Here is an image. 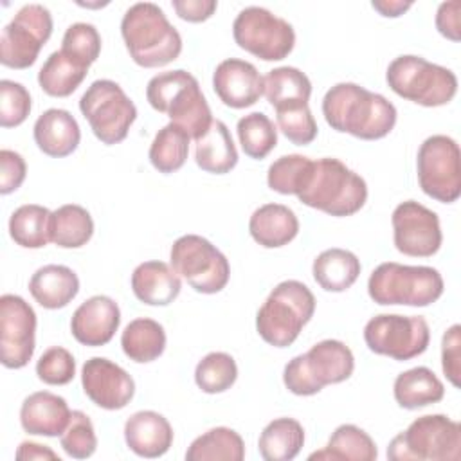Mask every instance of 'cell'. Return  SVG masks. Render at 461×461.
Wrapping results in <instances>:
<instances>
[{"label":"cell","mask_w":461,"mask_h":461,"mask_svg":"<svg viewBox=\"0 0 461 461\" xmlns=\"http://www.w3.org/2000/svg\"><path fill=\"white\" fill-rule=\"evenodd\" d=\"M322 115L339 133L362 140L387 137L396 124V108L382 94L357 83H337L322 97Z\"/></svg>","instance_id":"1"},{"label":"cell","mask_w":461,"mask_h":461,"mask_svg":"<svg viewBox=\"0 0 461 461\" xmlns=\"http://www.w3.org/2000/svg\"><path fill=\"white\" fill-rule=\"evenodd\" d=\"M121 36L130 58L142 68H158L182 52V36L153 2H137L121 20Z\"/></svg>","instance_id":"2"},{"label":"cell","mask_w":461,"mask_h":461,"mask_svg":"<svg viewBox=\"0 0 461 461\" xmlns=\"http://www.w3.org/2000/svg\"><path fill=\"white\" fill-rule=\"evenodd\" d=\"M146 99L153 110L166 113L193 140L202 137L214 121L198 79L182 68L153 76L146 85Z\"/></svg>","instance_id":"3"},{"label":"cell","mask_w":461,"mask_h":461,"mask_svg":"<svg viewBox=\"0 0 461 461\" xmlns=\"http://www.w3.org/2000/svg\"><path fill=\"white\" fill-rule=\"evenodd\" d=\"M297 198L312 209L344 218L358 212L366 205L367 184L342 160L322 157L313 160L310 178Z\"/></svg>","instance_id":"4"},{"label":"cell","mask_w":461,"mask_h":461,"mask_svg":"<svg viewBox=\"0 0 461 461\" xmlns=\"http://www.w3.org/2000/svg\"><path fill=\"white\" fill-rule=\"evenodd\" d=\"M315 313V295L297 281L286 279L276 285L256 315V330L259 337L274 348L292 346L301 330Z\"/></svg>","instance_id":"5"},{"label":"cell","mask_w":461,"mask_h":461,"mask_svg":"<svg viewBox=\"0 0 461 461\" xmlns=\"http://www.w3.org/2000/svg\"><path fill=\"white\" fill-rule=\"evenodd\" d=\"M445 290L441 274L425 265H402L396 261L380 263L367 279L369 297L382 306L423 308L436 303Z\"/></svg>","instance_id":"6"},{"label":"cell","mask_w":461,"mask_h":461,"mask_svg":"<svg viewBox=\"0 0 461 461\" xmlns=\"http://www.w3.org/2000/svg\"><path fill=\"white\" fill-rule=\"evenodd\" d=\"M355 371L351 349L337 339H324L294 357L283 369V384L295 396H313L322 387L348 380Z\"/></svg>","instance_id":"7"},{"label":"cell","mask_w":461,"mask_h":461,"mask_svg":"<svg viewBox=\"0 0 461 461\" xmlns=\"http://www.w3.org/2000/svg\"><path fill=\"white\" fill-rule=\"evenodd\" d=\"M385 81L396 95L427 108L448 104L457 94V77L450 68L414 54L394 58L385 70Z\"/></svg>","instance_id":"8"},{"label":"cell","mask_w":461,"mask_h":461,"mask_svg":"<svg viewBox=\"0 0 461 461\" xmlns=\"http://www.w3.org/2000/svg\"><path fill=\"white\" fill-rule=\"evenodd\" d=\"M461 425L445 414H425L396 434L387 447L393 461H457Z\"/></svg>","instance_id":"9"},{"label":"cell","mask_w":461,"mask_h":461,"mask_svg":"<svg viewBox=\"0 0 461 461\" xmlns=\"http://www.w3.org/2000/svg\"><path fill=\"white\" fill-rule=\"evenodd\" d=\"M79 110L92 133L106 146L122 142L137 119V106L112 79L94 81L81 95Z\"/></svg>","instance_id":"10"},{"label":"cell","mask_w":461,"mask_h":461,"mask_svg":"<svg viewBox=\"0 0 461 461\" xmlns=\"http://www.w3.org/2000/svg\"><path fill=\"white\" fill-rule=\"evenodd\" d=\"M169 263L198 294H218L230 277V265L225 254L198 234H185L175 240L169 250Z\"/></svg>","instance_id":"11"},{"label":"cell","mask_w":461,"mask_h":461,"mask_svg":"<svg viewBox=\"0 0 461 461\" xmlns=\"http://www.w3.org/2000/svg\"><path fill=\"white\" fill-rule=\"evenodd\" d=\"M232 36L240 49L263 61H281L295 47L292 23L259 5H249L236 14Z\"/></svg>","instance_id":"12"},{"label":"cell","mask_w":461,"mask_h":461,"mask_svg":"<svg viewBox=\"0 0 461 461\" xmlns=\"http://www.w3.org/2000/svg\"><path fill=\"white\" fill-rule=\"evenodd\" d=\"M364 340L369 351L405 362L425 353L430 342V330L421 315L380 313L366 322Z\"/></svg>","instance_id":"13"},{"label":"cell","mask_w":461,"mask_h":461,"mask_svg":"<svg viewBox=\"0 0 461 461\" xmlns=\"http://www.w3.org/2000/svg\"><path fill=\"white\" fill-rule=\"evenodd\" d=\"M459 146L448 135L427 137L416 155V171L421 191L441 202L454 203L461 196Z\"/></svg>","instance_id":"14"},{"label":"cell","mask_w":461,"mask_h":461,"mask_svg":"<svg viewBox=\"0 0 461 461\" xmlns=\"http://www.w3.org/2000/svg\"><path fill=\"white\" fill-rule=\"evenodd\" d=\"M52 14L41 4H27L2 29L0 63L23 70L36 63L40 50L52 36Z\"/></svg>","instance_id":"15"},{"label":"cell","mask_w":461,"mask_h":461,"mask_svg":"<svg viewBox=\"0 0 461 461\" xmlns=\"http://www.w3.org/2000/svg\"><path fill=\"white\" fill-rule=\"evenodd\" d=\"M36 313L20 295L0 297V360L7 369L29 364L36 348Z\"/></svg>","instance_id":"16"},{"label":"cell","mask_w":461,"mask_h":461,"mask_svg":"<svg viewBox=\"0 0 461 461\" xmlns=\"http://www.w3.org/2000/svg\"><path fill=\"white\" fill-rule=\"evenodd\" d=\"M393 241L398 252L411 258H430L443 243L438 214L416 200L398 203L391 214Z\"/></svg>","instance_id":"17"},{"label":"cell","mask_w":461,"mask_h":461,"mask_svg":"<svg viewBox=\"0 0 461 461\" xmlns=\"http://www.w3.org/2000/svg\"><path fill=\"white\" fill-rule=\"evenodd\" d=\"M81 385L92 403L106 411L124 409L135 394L130 373L104 357H92L83 364Z\"/></svg>","instance_id":"18"},{"label":"cell","mask_w":461,"mask_h":461,"mask_svg":"<svg viewBox=\"0 0 461 461\" xmlns=\"http://www.w3.org/2000/svg\"><path fill=\"white\" fill-rule=\"evenodd\" d=\"M212 88L225 106L241 110L256 104L263 95V76L250 61L229 58L216 65Z\"/></svg>","instance_id":"19"},{"label":"cell","mask_w":461,"mask_h":461,"mask_svg":"<svg viewBox=\"0 0 461 461\" xmlns=\"http://www.w3.org/2000/svg\"><path fill=\"white\" fill-rule=\"evenodd\" d=\"M119 324V304L108 295H92L72 313L70 331L79 344L97 348L113 339Z\"/></svg>","instance_id":"20"},{"label":"cell","mask_w":461,"mask_h":461,"mask_svg":"<svg viewBox=\"0 0 461 461\" xmlns=\"http://www.w3.org/2000/svg\"><path fill=\"white\" fill-rule=\"evenodd\" d=\"M70 414L65 398L50 391H36L22 402L20 423L27 434L56 438L68 425Z\"/></svg>","instance_id":"21"},{"label":"cell","mask_w":461,"mask_h":461,"mask_svg":"<svg viewBox=\"0 0 461 461\" xmlns=\"http://www.w3.org/2000/svg\"><path fill=\"white\" fill-rule=\"evenodd\" d=\"M124 441L139 457H160L173 445V427L160 412L137 411L124 423Z\"/></svg>","instance_id":"22"},{"label":"cell","mask_w":461,"mask_h":461,"mask_svg":"<svg viewBox=\"0 0 461 461\" xmlns=\"http://www.w3.org/2000/svg\"><path fill=\"white\" fill-rule=\"evenodd\" d=\"M32 135L38 149L52 158L72 155L81 140V130L76 117L63 108L45 110L36 119Z\"/></svg>","instance_id":"23"},{"label":"cell","mask_w":461,"mask_h":461,"mask_svg":"<svg viewBox=\"0 0 461 461\" xmlns=\"http://www.w3.org/2000/svg\"><path fill=\"white\" fill-rule=\"evenodd\" d=\"M131 290L148 306H167L178 297L182 281L171 265L151 259L137 265L131 272Z\"/></svg>","instance_id":"24"},{"label":"cell","mask_w":461,"mask_h":461,"mask_svg":"<svg viewBox=\"0 0 461 461\" xmlns=\"http://www.w3.org/2000/svg\"><path fill=\"white\" fill-rule=\"evenodd\" d=\"M29 292L41 308L59 310L77 295L79 277L65 265H43L31 276Z\"/></svg>","instance_id":"25"},{"label":"cell","mask_w":461,"mask_h":461,"mask_svg":"<svg viewBox=\"0 0 461 461\" xmlns=\"http://www.w3.org/2000/svg\"><path fill=\"white\" fill-rule=\"evenodd\" d=\"M249 232L258 245L265 249H279L297 236L299 220L288 205L265 203L250 214Z\"/></svg>","instance_id":"26"},{"label":"cell","mask_w":461,"mask_h":461,"mask_svg":"<svg viewBox=\"0 0 461 461\" xmlns=\"http://www.w3.org/2000/svg\"><path fill=\"white\" fill-rule=\"evenodd\" d=\"M194 162L196 166L212 175H225L238 164V149L227 124L214 119L209 130L194 140Z\"/></svg>","instance_id":"27"},{"label":"cell","mask_w":461,"mask_h":461,"mask_svg":"<svg viewBox=\"0 0 461 461\" xmlns=\"http://www.w3.org/2000/svg\"><path fill=\"white\" fill-rule=\"evenodd\" d=\"M393 396L402 409L414 411L441 402L445 396V385L432 369L418 366L394 378Z\"/></svg>","instance_id":"28"},{"label":"cell","mask_w":461,"mask_h":461,"mask_svg":"<svg viewBox=\"0 0 461 461\" xmlns=\"http://www.w3.org/2000/svg\"><path fill=\"white\" fill-rule=\"evenodd\" d=\"M362 270L360 259L346 249H326L322 250L312 265V274L315 283L326 292H346L355 285Z\"/></svg>","instance_id":"29"},{"label":"cell","mask_w":461,"mask_h":461,"mask_svg":"<svg viewBox=\"0 0 461 461\" xmlns=\"http://www.w3.org/2000/svg\"><path fill=\"white\" fill-rule=\"evenodd\" d=\"M88 68V65L59 49L41 65L38 85L50 97H68L85 81Z\"/></svg>","instance_id":"30"},{"label":"cell","mask_w":461,"mask_h":461,"mask_svg":"<svg viewBox=\"0 0 461 461\" xmlns=\"http://www.w3.org/2000/svg\"><path fill=\"white\" fill-rule=\"evenodd\" d=\"M378 448L373 438L353 423L339 425L328 439V445L308 456V459L328 461H375Z\"/></svg>","instance_id":"31"},{"label":"cell","mask_w":461,"mask_h":461,"mask_svg":"<svg viewBox=\"0 0 461 461\" xmlns=\"http://www.w3.org/2000/svg\"><path fill=\"white\" fill-rule=\"evenodd\" d=\"M263 94L274 110L308 104L312 81L295 67H277L268 70L263 77Z\"/></svg>","instance_id":"32"},{"label":"cell","mask_w":461,"mask_h":461,"mask_svg":"<svg viewBox=\"0 0 461 461\" xmlns=\"http://www.w3.org/2000/svg\"><path fill=\"white\" fill-rule=\"evenodd\" d=\"M121 348L130 360L137 364H149L166 349L164 326L149 317L133 319L121 335Z\"/></svg>","instance_id":"33"},{"label":"cell","mask_w":461,"mask_h":461,"mask_svg":"<svg viewBox=\"0 0 461 461\" xmlns=\"http://www.w3.org/2000/svg\"><path fill=\"white\" fill-rule=\"evenodd\" d=\"M304 445V429L294 418H276L259 434L258 450L265 461H290Z\"/></svg>","instance_id":"34"},{"label":"cell","mask_w":461,"mask_h":461,"mask_svg":"<svg viewBox=\"0 0 461 461\" xmlns=\"http://www.w3.org/2000/svg\"><path fill=\"white\" fill-rule=\"evenodd\" d=\"M94 236L90 212L77 203H65L52 211L50 241L61 249H81Z\"/></svg>","instance_id":"35"},{"label":"cell","mask_w":461,"mask_h":461,"mask_svg":"<svg viewBox=\"0 0 461 461\" xmlns=\"http://www.w3.org/2000/svg\"><path fill=\"white\" fill-rule=\"evenodd\" d=\"M245 457L243 438L229 427H214L194 438L187 447V461H241Z\"/></svg>","instance_id":"36"},{"label":"cell","mask_w":461,"mask_h":461,"mask_svg":"<svg viewBox=\"0 0 461 461\" xmlns=\"http://www.w3.org/2000/svg\"><path fill=\"white\" fill-rule=\"evenodd\" d=\"M52 212L38 203L20 205L11 212L9 236L23 249H41L50 241Z\"/></svg>","instance_id":"37"},{"label":"cell","mask_w":461,"mask_h":461,"mask_svg":"<svg viewBox=\"0 0 461 461\" xmlns=\"http://www.w3.org/2000/svg\"><path fill=\"white\" fill-rule=\"evenodd\" d=\"M191 137L176 124L169 122L151 140L148 157L151 166L164 175L178 171L189 155Z\"/></svg>","instance_id":"38"},{"label":"cell","mask_w":461,"mask_h":461,"mask_svg":"<svg viewBox=\"0 0 461 461\" xmlns=\"http://www.w3.org/2000/svg\"><path fill=\"white\" fill-rule=\"evenodd\" d=\"M236 131L243 153L254 160L265 158L277 146V128L263 112L243 115Z\"/></svg>","instance_id":"39"},{"label":"cell","mask_w":461,"mask_h":461,"mask_svg":"<svg viewBox=\"0 0 461 461\" xmlns=\"http://www.w3.org/2000/svg\"><path fill=\"white\" fill-rule=\"evenodd\" d=\"M313 160L310 157L290 153L283 155L268 166L267 184L272 191L279 194H299L306 185Z\"/></svg>","instance_id":"40"},{"label":"cell","mask_w":461,"mask_h":461,"mask_svg":"<svg viewBox=\"0 0 461 461\" xmlns=\"http://www.w3.org/2000/svg\"><path fill=\"white\" fill-rule=\"evenodd\" d=\"M238 378V366L232 355L225 351L207 353L194 367V382L207 394L225 393Z\"/></svg>","instance_id":"41"},{"label":"cell","mask_w":461,"mask_h":461,"mask_svg":"<svg viewBox=\"0 0 461 461\" xmlns=\"http://www.w3.org/2000/svg\"><path fill=\"white\" fill-rule=\"evenodd\" d=\"M59 445L67 456L74 459H86L97 448V436L92 420L83 411H72L68 425L59 436Z\"/></svg>","instance_id":"42"},{"label":"cell","mask_w":461,"mask_h":461,"mask_svg":"<svg viewBox=\"0 0 461 461\" xmlns=\"http://www.w3.org/2000/svg\"><path fill=\"white\" fill-rule=\"evenodd\" d=\"M279 131L295 146H308L317 137V122L308 104L276 110Z\"/></svg>","instance_id":"43"},{"label":"cell","mask_w":461,"mask_h":461,"mask_svg":"<svg viewBox=\"0 0 461 461\" xmlns=\"http://www.w3.org/2000/svg\"><path fill=\"white\" fill-rule=\"evenodd\" d=\"M101 34L95 25L76 22L67 27L61 40V50L90 67L101 54Z\"/></svg>","instance_id":"44"},{"label":"cell","mask_w":461,"mask_h":461,"mask_svg":"<svg viewBox=\"0 0 461 461\" xmlns=\"http://www.w3.org/2000/svg\"><path fill=\"white\" fill-rule=\"evenodd\" d=\"M31 94L29 90L16 81L2 79L0 81V126L16 128L31 113Z\"/></svg>","instance_id":"45"},{"label":"cell","mask_w":461,"mask_h":461,"mask_svg":"<svg viewBox=\"0 0 461 461\" xmlns=\"http://www.w3.org/2000/svg\"><path fill=\"white\" fill-rule=\"evenodd\" d=\"M36 375L47 385L70 384L76 376L74 355L61 346H52L45 349L36 362Z\"/></svg>","instance_id":"46"},{"label":"cell","mask_w":461,"mask_h":461,"mask_svg":"<svg viewBox=\"0 0 461 461\" xmlns=\"http://www.w3.org/2000/svg\"><path fill=\"white\" fill-rule=\"evenodd\" d=\"M441 369L447 380L459 387L461 382V326L452 324L441 339Z\"/></svg>","instance_id":"47"},{"label":"cell","mask_w":461,"mask_h":461,"mask_svg":"<svg viewBox=\"0 0 461 461\" xmlns=\"http://www.w3.org/2000/svg\"><path fill=\"white\" fill-rule=\"evenodd\" d=\"M27 164L18 151L0 149V193H14L25 180Z\"/></svg>","instance_id":"48"},{"label":"cell","mask_w":461,"mask_h":461,"mask_svg":"<svg viewBox=\"0 0 461 461\" xmlns=\"http://www.w3.org/2000/svg\"><path fill=\"white\" fill-rule=\"evenodd\" d=\"M461 2H443L436 11V29L450 41L461 40Z\"/></svg>","instance_id":"49"},{"label":"cell","mask_w":461,"mask_h":461,"mask_svg":"<svg viewBox=\"0 0 461 461\" xmlns=\"http://www.w3.org/2000/svg\"><path fill=\"white\" fill-rule=\"evenodd\" d=\"M171 5L176 16L189 23H202L218 9V2L214 0H173Z\"/></svg>","instance_id":"50"},{"label":"cell","mask_w":461,"mask_h":461,"mask_svg":"<svg viewBox=\"0 0 461 461\" xmlns=\"http://www.w3.org/2000/svg\"><path fill=\"white\" fill-rule=\"evenodd\" d=\"M16 459L18 461H34V459L59 461V456L47 445H40L36 441H22L16 448Z\"/></svg>","instance_id":"51"},{"label":"cell","mask_w":461,"mask_h":461,"mask_svg":"<svg viewBox=\"0 0 461 461\" xmlns=\"http://www.w3.org/2000/svg\"><path fill=\"white\" fill-rule=\"evenodd\" d=\"M371 7L378 11L385 18H398L405 11L412 7V2H403V0H375L371 2Z\"/></svg>","instance_id":"52"},{"label":"cell","mask_w":461,"mask_h":461,"mask_svg":"<svg viewBox=\"0 0 461 461\" xmlns=\"http://www.w3.org/2000/svg\"><path fill=\"white\" fill-rule=\"evenodd\" d=\"M79 5H83V7H103V5H106V4H81V2H79Z\"/></svg>","instance_id":"53"}]
</instances>
